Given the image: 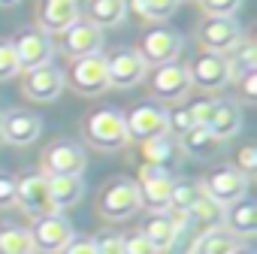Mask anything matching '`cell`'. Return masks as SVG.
Instances as JSON below:
<instances>
[{
    "label": "cell",
    "instance_id": "1",
    "mask_svg": "<svg viewBox=\"0 0 257 254\" xmlns=\"http://www.w3.org/2000/svg\"><path fill=\"white\" fill-rule=\"evenodd\" d=\"M82 131H85V140L100 152H118L121 146H127V127H124V115L118 109L91 112L82 124Z\"/></svg>",
    "mask_w": 257,
    "mask_h": 254
},
{
    "label": "cell",
    "instance_id": "2",
    "mask_svg": "<svg viewBox=\"0 0 257 254\" xmlns=\"http://www.w3.org/2000/svg\"><path fill=\"white\" fill-rule=\"evenodd\" d=\"M64 85H70L76 94L82 97H97L109 88V73H106V58L103 55H85V58H73Z\"/></svg>",
    "mask_w": 257,
    "mask_h": 254
},
{
    "label": "cell",
    "instance_id": "3",
    "mask_svg": "<svg viewBox=\"0 0 257 254\" xmlns=\"http://www.w3.org/2000/svg\"><path fill=\"white\" fill-rule=\"evenodd\" d=\"M31 239H34L37 251H43V254H61L76 236H73V224L61 212H55V215H43V218L34 221Z\"/></svg>",
    "mask_w": 257,
    "mask_h": 254
},
{
    "label": "cell",
    "instance_id": "4",
    "mask_svg": "<svg viewBox=\"0 0 257 254\" xmlns=\"http://www.w3.org/2000/svg\"><path fill=\"white\" fill-rule=\"evenodd\" d=\"M100 212L112 221H124L140 212V188L134 179H115L100 194Z\"/></svg>",
    "mask_w": 257,
    "mask_h": 254
},
{
    "label": "cell",
    "instance_id": "5",
    "mask_svg": "<svg viewBox=\"0 0 257 254\" xmlns=\"http://www.w3.org/2000/svg\"><path fill=\"white\" fill-rule=\"evenodd\" d=\"M85 164V149L73 140H58L43 152V176H82Z\"/></svg>",
    "mask_w": 257,
    "mask_h": 254
},
{
    "label": "cell",
    "instance_id": "6",
    "mask_svg": "<svg viewBox=\"0 0 257 254\" xmlns=\"http://www.w3.org/2000/svg\"><path fill=\"white\" fill-rule=\"evenodd\" d=\"M179 52H182V37L176 31H170V28H152V31L143 34L137 55L146 61V67L149 64L152 67H164V64H176Z\"/></svg>",
    "mask_w": 257,
    "mask_h": 254
},
{
    "label": "cell",
    "instance_id": "7",
    "mask_svg": "<svg viewBox=\"0 0 257 254\" xmlns=\"http://www.w3.org/2000/svg\"><path fill=\"white\" fill-rule=\"evenodd\" d=\"M173 176L170 170L164 167H155V164H143L140 170V206H149L152 212H167L170 206V191H173Z\"/></svg>",
    "mask_w": 257,
    "mask_h": 254
},
{
    "label": "cell",
    "instance_id": "8",
    "mask_svg": "<svg viewBox=\"0 0 257 254\" xmlns=\"http://www.w3.org/2000/svg\"><path fill=\"white\" fill-rule=\"evenodd\" d=\"M188 76H191V85H197L203 91H221L233 79L230 64H227V55H215V52H200L191 61Z\"/></svg>",
    "mask_w": 257,
    "mask_h": 254
},
{
    "label": "cell",
    "instance_id": "9",
    "mask_svg": "<svg viewBox=\"0 0 257 254\" xmlns=\"http://www.w3.org/2000/svg\"><path fill=\"white\" fill-rule=\"evenodd\" d=\"M16 203L28 212V215H55V203L49 194V179L43 173H28L22 179H16Z\"/></svg>",
    "mask_w": 257,
    "mask_h": 254
},
{
    "label": "cell",
    "instance_id": "10",
    "mask_svg": "<svg viewBox=\"0 0 257 254\" xmlns=\"http://www.w3.org/2000/svg\"><path fill=\"white\" fill-rule=\"evenodd\" d=\"M124 127H127V140L149 143L155 137H164V134H170L167 131V109H161L155 103L134 106L131 112L124 115Z\"/></svg>",
    "mask_w": 257,
    "mask_h": 254
},
{
    "label": "cell",
    "instance_id": "11",
    "mask_svg": "<svg viewBox=\"0 0 257 254\" xmlns=\"http://www.w3.org/2000/svg\"><path fill=\"white\" fill-rule=\"evenodd\" d=\"M203 194L212 197L221 206H230V203H236V200H242L248 194V176H242L233 167H221V170H215V173L206 176Z\"/></svg>",
    "mask_w": 257,
    "mask_h": 254
},
{
    "label": "cell",
    "instance_id": "12",
    "mask_svg": "<svg viewBox=\"0 0 257 254\" xmlns=\"http://www.w3.org/2000/svg\"><path fill=\"white\" fill-rule=\"evenodd\" d=\"M13 49H16V58H19V70H25V73L52 64V55H55V46H52L49 34H43L40 28L19 34Z\"/></svg>",
    "mask_w": 257,
    "mask_h": 254
},
{
    "label": "cell",
    "instance_id": "13",
    "mask_svg": "<svg viewBox=\"0 0 257 254\" xmlns=\"http://www.w3.org/2000/svg\"><path fill=\"white\" fill-rule=\"evenodd\" d=\"M200 43L206 52H215V55H227L239 46L242 40V28L236 19H206L197 31Z\"/></svg>",
    "mask_w": 257,
    "mask_h": 254
},
{
    "label": "cell",
    "instance_id": "14",
    "mask_svg": "<svg viewBox=\"0 0 257 254\" xmlns=\"http://www.w3.org/2000/svg\"><path fill=\"white\" fill-rule=\"evenodd\" d=\"M106 73H109V88H134L146 79L149 67L134 49H121L112 58H106Z\"/></svg>",
    "mask_w": 257,
    "mask_h": 254
},
{
    "label": "cell",
    "instance_id": "15",
    "mask_svg": "<svg viewBox=\"0 0 257 254\" xmlns=\"http://www.w3.org/2000/svg\"><path fill=\"white\" fill-rule=\"evenodd\" d=\"M22 91H25V97H31V100L52 103V100H58L61 91H64V73H61L58 67H52V64L37 67V70H28L25 79H22Z\"/></svg>",
    "mask_w": 257,
    "mask_h": 254
},
{
    "label": "cell",
    "instance_id": "16",
    "mask_svg": "<svg viewBox=\"0 0 257 254\" xmlns=\"http://www.w3.org/2000/svg\"><path fill=\"white\" fill-rule=\"evenodd\" d=\"M43 134V121L34 112L13 109L0 118V140H7L10 146H31Z\"/></svg>",
    "mask_w": 257,
    "mask_h": 254
},
{
    "label": "cell",
    "instance_id": "17",
    "mask_svg": "<svg viewBox=\"0 0 257 254\" xmlns=\"http://www.w3.org/2000/svg\"><path fill=\"white\" fill-rule=\"evenodd\" d=\"M82 19L79 0H43L40 7V31L43 34H64Z\"/></svg>",
    "mask_w": 257,
    "mask_h": 254
},
{
    "label": "cell",
    "instance_id": "18",
    "mask_svg": "<svg viewBox=\"0 0 257 254\" xmlns=\"http://www.w3.org/2000/svg\"><path fill=\"white\" fill-rule=\"evenodd\" d=\"M140 233L152 242V248L158 254L161 251H173L176 242H179V236H182V230L170 218V212H152V215H146L143 224H140Z\"/></svg>",
    "mask_w": 257,
    "mask_h": 254
},
{
    "label": "cell",
    "instance_id": "19",
    "mask_svg": "<svg viewBox=\"0 0 257 254\" xmlns=\"http://www.w3.org/2000/svg\"><path fill=\"white\" fill-rule=\"evenodd\" d=\"M152 91L161 100H182L191 91V76L188 67L182 64H164L152 73Z\"/></svg>",
    "mask_w": 257,
    "mask_h": 254
},
{
    "label": "cell",
    "instance_id": "20",
    "mask_svg": "<svg viewBox=\"0 0 257 254\" xmlns=\"http://www.w3.org/2000/svg\"><path fill=\"white\" fill-rule=\"evenodd\" d=\"M64 52L70 58H85V55H100L103 49V31L88 25L85 19H79L70 31H64Z\"/></svg>",
    "mask_w": 257,
    "mask_h": 254
},
{
    "label": "cell",
    "instance_id": "21",
    "mask_svg": "<svg viewBox=\"0 0 257 254\" xmlns=\"http://www.w3.org/2000/svg\"><path fill=\"white\" fill-rule=\"evenodd\" d=\"M209 134L221 143V140H230L242 131V109L239 103L233 100H215V109H212V118H209Z\"/></svg>",
    "mask_w": 257,
    "mask_h": 254
},
{
    "label": "cell",
    "instance_id": "22",
    "mask_svg": "<svg viewBox=\"0 0 257 254\" xmlns=\"http://www.w3.org/2000/svg\"><path fill=\"white\" fill-rule=\"evenodd\" d=\"M224 224H227L224 230H230L236 239L257 233V203L248 200V197H242V200L224 206Z\"/></svg>",
    "mask_w": 257,
    "mask_h": 254
},
{
    "label": "cell",
    "instance_id": "23",
    "mask_svg": "<svg viewBox=\"0 0 257 254\" xmlns=\"http://www.w3.org/2000/svg\"><path fill=\"white\" fill-rule=\"evenodd\" d=\"M127 16V0H88L85 4V22L94 28H115Z\"/></svg>",
    "mask_w": 257,
    "mask_h": 254
},
{
    "label": "cell",
    "instance_id": "24",
    "mask_svg": "<svg viewBox=\"0 0 257 254\" xmlns=\"http://www.w3.org/2000/svg\"><path fill=\"white\" fill-rule=\"evenodd\" d=\"M46 179H49V194H52V203L58 212L67 206H76L85 194L82 176H46Z\"/></svg>",
    "mask_w": 257,
    "mask_h": 254
},
{
    "label": "cell",
    "instance_id": "25",
    "mask_svg": "<svg viewBox=\"0 0 257 254\" xmlns=\"http://www.w3.org/2000/svg\"><path fill=\"white\" fill-rule=\"evenodd\" d=\"M239 248V239L224 230V227H215V230H206L197 236V242L191 245L188 254H233Z\"/></svg>",
    "mask_w": 257,
    "mask_h": 254
},
{
    "label": "cell",
    "instance_id": "26",
    "mask_svg": "<svg viewBox=\"0 0 257 254\" xmlns=\"http://www.w3.org/2000/svg\"><path fill=\"white\" fill-rule=\"evenodd\" d=\"M179 155H182V149H179V143H176L170 134L143 143V158H146V164H155V167L170 170V167L179 161Z\"/></svg>",
    "mask_w": 257,
    "mask_h": 254
},
{
    "label": "cell",
    "instance_id": "27",
    "mask_svg": "<svg viewBox=\"0 0 257 254\" xmlns=\"http://www.w3.org/2000/svg\"><path fill=\"white\" fill-rule=\"evenodd\" d=\"M224 221V206L221 203H215L212 197H200L191 209H188V224H194L200 233H206V230H215L218 224Z\"/></svg>",
    "mask_w": 257,
    "mask_h": 254
},
{
    "label": "cell",
    "instance_id": "28",
    "mask_svg": "<svg viewBox=\"0 0 257 254\" xmlns=\"http://www.w3.org/2000/svg\"><path fill=\"white\" fill-rule=\"evenodd\" d=\"M179 149L191 158H209V155L218 152V140L209 134V127H191V131L182 134Z\"/></svg>",
    "mask_w": 257,
    "mask_h": 254
},
{
    "label": "cell",
    "instance_id": "29",
    "mask_svg": "<svg viewBox=\"0 0 257 254\" xmlns=\"http://www.w3.org/2000/svg\"><path fill=\"white\" fill-rule=\"evenodd\" d=\"M0 254H37L31 230L16 227V224H4L0 227Z\"/></svg>",
    "mask_w": 257,
    "mask_h": 254
},
{
    "label": "cell",
    "instance_id": "30",
    "mask_svg": "<svg viewBox=\"0 0 257 254\" xmlns=\"http://www.w3.org/2000/svg\"><path fill=\"white\" fill-rule=\"evenodd\" d=\"M203 197V185L200 182H191V179H179L173 182V191H170V206L167 212H182L188 215V209Z\"/></svg>",
    "mask_w": 257,
    "mask_h": 254
},
{
    "label": "cell",
    "instance_id": "31",
    "mask_svg": "<svg viewBox=\"0 0 257 254\" xmlns=\"http://www.w3.org/2000/svg\"><path fill=\"white\" fill-rule=\"evenodd\" d=\"M227 64H230L233 79H239L242 73L257 70V46H254V43H248V40H239V46L233 49V55L227 58Z\"/></svg>",
    "mask_w": 257,
    "mask_h": 254
},
{
    "label": "cell",
    "instance_id": "32",
    "mask_svg": "<svg viewBox=\"0 0 257 254\" xmlns=\"http://www.w3.org/2000/svg\"><path fill=\"white\" fill-rule=\"evenodd\" d=\"M179 4L182 0H134L131 7L149 22H164V19H170L179 10Z\"/></svg>",
    "mask_w": 257,
    "mask_h": 254
},
{
    "label": "cell",
    "instance_id": "33",
    "mask_svg": "<svg viewBox=\"0 0 257 254\" xmlns=\"http://www.w3.org/2000/svg\"><path fill=\"white\" fill-rule=\"evenodd\" d=\"M200 7L209 19H233L242 7V0H200Z\"/></svg>",
    "mask_w": 257,
    "mask_h": 254
},
{
    "label": "cell",
    "instance_id": "34",
    "mask_svg": "<svg viewBox=\"0 0 257 254\" xmlns=\"http://www.w3.org/2000/svg\"><path fill=\"white\" fill-rule=\"evenodd\" d=\"M16 73H22V70H19V58H16L13 43H0V82L13 79Z\"/></svg>",
    "mask_w": 257,
    "mask_h": 254
},
{
    "label": "cell",
    "instance_id": "35",
    "mask_svg": "<svg viewBox=\"0 0 257 254\" xmlns=\"http://www.w3.org/2000/svg\"><path fill=\"white\" fill-rule=\"evenodd\" d=\"M233 170H239L242 176H254L257 173V146H242L236 152V167Z\"/></svg>",
    "mask_w": 257,
    "mask_h": 254
},
{
    "label": "cell",
    "instance_id": "36",
    "mask_svg": "<svg viewBox=\"0 0 257 254\" xmlns=\"http://www.w3.org/2000/svg\"><path fill=\"white\" fill-rule=\"evenodd\" d=\"M121 245H124V236H118V233H100L94 239V254H121Z\"/></svg>",
    "mask_w": 257,
    "mask_h": 254
},
{
    "label": "cell",
    "instance_id": "37",
    "mask_svg": "<svg viewBox=\"0 0 257 254\" xmlns=\"http://www.w3.org/2000/svg\"><path fill=\"white\" fill-rule=\"evenodd\" d=\"M212 109H215V100H197L188 106V115L194 121V127H206L209 118H212Z\"/></svg>",
    "mask_w": 257,
    "mask_h": 254
},
{
    "label": "cell",
    "instance_id": "38",
    "mask_svg": "<svg viewBox=\"0 0 257 254\" xmlns=\"http://www.w3.org/2000/svg\"><path fill=\"white\" fill-rule=\"evenodd\" d=\"M121 254H158V251L152 248V242H149L143 233H134V236H124Z\"/></svg>",
    "mask_w": 257,
    "mask_h": 254
},
{
    "label": "cell",
    "instance_id": "39",
    "mask_svg": "<svg viewBox=\"0 0 257 254\" xmlns=\"http://www.w3.org/2000/svg\"><path fill=\"white\" fill-rule=\"evenodd\" d=\"M239 94L245 103H257V70L239 76Z\"/></svg>",
    "mask_w": 257,
    "mask_h": 254
},
{
    "label": "cell",
    "instance_id": "40",
    "mask_svg": "<svg viewBox=\"0 0 257 254\" xmlns=\"http://www.w3.org/2000/svg\"><path fill=\"white\" fill-rule=\"evenodd\" d=\"M16 203V176L0 173V209H7Z\"/></svg>",
    "mask_w": 257,
    "mask_h": 254
},
{
    "label": "cell",
    "instance_id": "41",
    "mask_svg": "<svg viewBox=\"0 0 257 254\" xmlns=\"http://www.w3.org/2000/svg\"><path fill=\"white\" fill-rule=\"evenodd\" d=\"M61 254H94V239H73Z\"/></svg>",
    "mask_w": 257,
    "mask_h": 254
},
{
    "label": "cell",
    "instance_id": "42",
    "mask_svg": "<svg viewBox=\"0 0 257 254\" xmlns=\"http://www.w3.org/2000/svg\"><path fill=\"white\" fill-rule=\"evenodd\" d=\"M233 254H257V251H254V248H236Z\"/></svg>",
    "mask_w": 257,
    "mask_h": 254
},
{
    "label": "cell",
    "instance_id": "43",
    "mask_svg": "<svg viewBox=\"0 0 257 254\" xmlns=\"http://www.w3.org/2000/svg\"><path fill=\"white\" fill-rule=\"evenodd\" d=\"M19 0H0V7H16Z\"/></svg>",
    "mask_w": 257,
    "mask_h": 254
}]
</instances>
